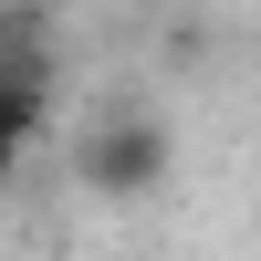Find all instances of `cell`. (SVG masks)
<instances>
[{
	"instance_id": "1",
	"label": "cell",
	"mask_w": 261,
	"mask_h": 261,
	"mask_svg": "<svg viewBox=\"0 0 261 261\" xmlns=\"http://www.w3.org/2000/svg\"><path fill=\"white\" fill-rule=\"evenodd\" d=\"M167 167H178V146H167L157 115H105V125H84V146H73V178L94 188V199H125V209L157 199Z\"/></svg>"
},
{
	"instance_id": "3",
	"label": "cell",
	"mask_w": 261,
	"mask_h": 261,
	"mask_svg": "<svg viewBox=\"0 0 261 261\" xmlns=\"http://www.w3.org/2000/svg\"><path fill=\"white\" fill-rule=\"evenodd\" d=\"M11 63H42V11L32 0H0V73Z\"/></svg>"
},
{
	"instance_id": "2",
	"label": "cell",
	"mask_w": 261,
	"mask_h": 261,
	"mask_svg": "<svg viewBox=\"0 0 261 261\" xmlns=\"http://www.w3.org/2000/svg\"><path fill=\"white\" fill-rule=\"evenodd\" d=\"M42 136H53V73H42V63H11V73H0V178H11Z\"/></svg>"
}]
</instances>
